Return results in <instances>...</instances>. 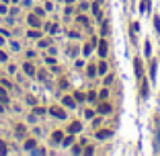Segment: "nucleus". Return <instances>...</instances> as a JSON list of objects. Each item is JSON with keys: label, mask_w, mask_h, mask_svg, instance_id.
I'll list each match as a JSON object with an SVG mask.
<instances>
[{"label": "nucleus", "mask_w": 160, "mask_h": 156, "mask_svg": "<svg viewBox=\"0 0 160 156\" xmlns=\"http://www.w3.org/2000/svg\"><path fill=\"white\" fill-rule=\"evenodd\" d=\"M133 68H136V76H142V72H144V64H142L140 58L133 60Z\"/></svg>", "instance_id": "obj_1"}, {"label": "nucleus", "mask_w": 160, "mask_h": 156, "mask_svg": "<svg viewBox=\"0 0 160 156\" xmlns=\"http://www.w3.org/2000/svg\"><path fill=\"white\" fill-rule=\"evenodd\" d=\"M49 111H51V115H53V117H58V119H66V113H64L60 107H51Z\"/></svg>", "instance_id": "obj_2"}, {"label": "nucleus", "mask_w": 160, "mask_h": 156, "mask_svg": "<svg viewBox=\"0 0 160 156\" xmlns=\"http://www.w3.org/2000/svg\"><path fill=\"white\" fill-rule=\"evenodd\" d=\"M80 129H82L80 121H74V123H70V127H68V132H70V134H78Z\"/></svg>", "instance_id": "obj_3"}, {"label": "nucleus", "mask_w": 160, "mask_h": 156, "mask_svg": "<svg viewBox=\"0 0 160 156\" xmlns=\"http://www.w3.org/2000/svg\"><path fill=\"white\" fill-rule=\"evenodd\" d=\"M99 54H101V58H105V56H107V41H105V39L99 41Z\"/></svg>", "instance_id": "obj_4"}, {"label": "nucleus", "mask_w": 160, "mask_h": 156, "mask_svg": "<svg viewBox=\"0 0 160 156\" xmlns=\"http://www.w3.org/2000/svg\"><path fill=\"white\" fill-rule=\"evenodd\" d=\"M23 70H25V74H27V76H33V74H35V66H33V64H25Z\"/></svg>", "instance_id": "obj_5"}, {"label": "nucleus", "mask_w": 160, "mask_h": 156, "mask_svg": "<svg viewBox=\"0 0 160 156\" xmlns=\"http://www.w3.org/2000/svg\"><path fill=\"white\" fill-rule=\"evenodd\" d=\"M113 134V129H103V132H97V138H101V140H105V138H109Z\"/></svg>", "instance_id": "obj_6"}, {"label": "nucleus", "mask_w": 160, "mask_h": 156, "mask_svg": "<svg viewBox=\"0 0 160 156\" xmlns=\"http://www.w3.org/2000/svg\"><path fill=\"white\" fill-rule=\"evenodd\" d=\"M27 21H29V25H31V27H39V17L29 15V19H27Z\"/></svg>", "instance_id": "obj_7"}, {"label": "nucleus", "mask_w": 160, "mask_h": 156, "mask_svg": "<svg viewBox=\"0 0 160 156\" xmlns=\"http://www.w3.org/2000/svg\"><path fill=\"white\" fill-rule=\"evenodd\" d=\"M35 146H37V142H35L33 138H31V140H27V142H25V150H33Z\"/></svg>", "instance_id": "obj_8"}, {"label": "nucleus", "mask_w": 160, "mask_h": 156, "mask_svg": "<svg viewBox=\"0 0 160 156\" xmlns=\"http://www.w3.org/2000/svg\"><path fill=\"white\" fill-rule=\"evenodd\" d=\"M64 105H66V107H76V101H74L72 97H64Z\"/></svg>", "instance_id": "obj_9"}, {"label": "nucleus", "mask_w": 160, "mask_h": 156, "mask_svg": "<svg viewBox=\"0 0 160 156\" xmlns=\"http://www.w3.org/2000/svg\"><path fill=\"white\" fill-rule=\"evenodd\" d=\"M99 111L101 113H109L111 111V105H109V103H101V105H99Z\"/></svg>", "instance_id": "obj_10"}, {"label": "nucleus", "mask_w": 160, "mask_h": 156, "mask_svg": "<svg viewBox=\"0 0 160 156\" xmlns=\"http://www.w3.org/2000/svg\"><path fill=\"white\" fill-rule=\"evenodd\" d=\"M15 129H17V138H23L25 136V125H23V123H19Z\"/></svg>", "instance_id": "obj_11"}, {"label": "nucleus", "mask_w": 160, "mask_h": 156, "mask_svg": "<svg viewBox=\"0 0 160 156\" xmlns=\"http://www.w3.org/2000/svg\"><path fill=\"white\" fill-rule=\"evenodd\" d=\"M51 140H53V142H62V140H64V134H62V132H53Z\"/></svg>", "instance_id": "obj_12"}, {"label": "nucleus", "mask_w": 160, "mask_h": 156, "mask_svg": "<svg viewBox=\"0 0 160 156\" xmlns=\"http://www.w3.org/2000/svg\"><path fill=\"white\" fill-rule=\"evenodd\" d=\"M107 72V64L105 62H99V68H97V74H105Z\"/></svg>", "instance_id": "obj_13"}, {"label": "nucleus", "mask_w": 160, "mask_h": 156, "mask_svg": "<svg viewBox=\"0 0 160 156\" xmlns=\"http://www.w3.org/2000/svg\"><path fill=\"white\" fill-rule=\"evenodd\" d=\"M148 93H150L148 84H146V82H142V97H144V99H148Z\"/></svg>", "instance_id": "obj_14"}, {"label": "nucleus", "mask_w": 160, "mask_h": 156, "mask_svg": "<svg viewBox=\"0 0 160 156\" xmlns=\"http://www.w3.org/2000/svg\"><path fill=\"white\" fill-rule=\"evenodd\" d=\"M86 72H88V76H95V74H97V66H92V64H90Z\"/></svg>", "instance_id": "obj_15"}, {"label": "nucleus", "mask_w": 160, "mask_h": 156, "mask_svg": "<svg viewBox=\"0 0 160 156\" xmlns=\"http://www.w3.org/2000/svg\"><path fill=\"white\" fill-rule=\"evenodd\" d=\"M156 76V62H152L150 64V78H154Z\"/></svg>", "instance_id": "obj_16"}, {"label": "nucleus", "mask_w": 160, "mask_h": 156, "mask_svg": "<svg viewBox=\"0 0 160 156\" xmlns=\"http://www.w3.org/2000/svg\"><path fill=\"white\" fill-rule=\"evenodd\" d=\"M27 35H29V37H33V39H39V37H41V33H39V31H29Z\"/></svg>", "instance_id": "obj_17"}, {"label": "nucleus", "mask_w": 160, "mask_h": 156, "mask_svg": "<svg viewBox=\"0 0 160 156\" xmlns=\"http://www.w3.org/2000/svg\"><path fill=\"white\" fill-rule=\"evenodd\" d=\"M92 12H95V17H97V19H101V8H99L97 4L92 6Z\"/></svg>", "instance_id": "obj_18"}, {"label": "nucleus", "mask_w": 160, "mask_h": 156, "mask_svg": "<svg viewBox=\"0 0 160 156\" xmlns=\"http://www.w3.org/2000/svg\"><path fill=\"white\" fill-rule=\"evenodd\" d=\"M27 103H29L31 107H35V105H37V99L35 97H27Z\"/></svg>", "instance_id": "obj_19"}, {"label": "nucleus", "mask_w": 160, "mask_h": 156, "mask_svg": "<svg viewBox=\"0 0 160 156\" xmlns=\"http://www.w3.org/2000/svg\"><path fill=\"white\" fill-rule=\"evenodd\" d=\"M150 8V0H142V10H148Z\"/></svg>", "instance_id": "obj_20"}, {"label": "nucleus", "mask_w": 160, "mask_h": 156, "mask_svg": "<svg viewBox=\"0 0 160 156\" xmlns=\"http://www.w3.org/2000/svg\"><path fill=\"white\" fill-rule=\"evenodd\" d=\"M154 29L160 31V19H158V17H154Z\"/></svg>", "instance_id": "obj_21"}, {"label": "nucleus", "mask_w": 160, "mask_h": 156, "mask_svg": "<svg viewBox=\"0 0 160 156\" xmlns=\"http://www.w3.org/2000/svg\"><path fill=\"white\" fill-rule=\"evenodd\" d=\"M47 29H49V33H56V31H58V27H56L53 23H49V25H47Z\"/></svg>", "instance_id": "obj_22"}, {"label": "nucleus", "mask_w": 160, "mask_h": 156, "mask_svg": "<svg viewBox=\"0 0 160 156\" xmlns=\"http://www.w3.org/2000/svg\"><path fill=\"white\" fill-rule=\"evenodd\" d=\"M0 154H6V144L4 142H0Z\"/></svg>", "instance_id": "obj_23"}, {"label": "nucleus", "mask_w": 160, "mask_h": 156, "mask_svg": "<svg viewBox=\"0 0 160 156\" xmlns=\"http://www.w3.org/2000/svg\"><path fill=\"white\" fill-rule=\"evenodd\" d=\"M109 84H113V76H107L105 78V86H109Z\"/></svg>", "instance_id": "obj_24"}, {"label": "nucleus", "mask_w": 160, "mask_h": 156, "mask_svg": "<svg viewBox=\"0 0 160 156\" xmlns=\"http://www.w3.org/2000/svg\"><path fill=\"white\" fill-rule=\"evenodd\" d=\"M74 97H76V101H80V103L84 101V95H80V93H76V95H74Z\"/></svg>", "instance_id": "obj_25"}, {"label": "nucleus", "mask_w": 160, "mask_h": 156, "mask_svg": "<svg viewBox=\"0 0 160 156\" xmlns=\"http://www.w3.org/2000/svg\"><path fill=\"white\" fill-rule=\"evenodd\" d=\"M33 113H37V115H43L45 111H43V109H41V107H35V111H33Z\"/></svg>", "instance_id": "obj_26"}, {"label": "nucleus", "mask_w": 160, "mask_h": 156, "mask_svg": "<svg viewBox=\"0 0 160 156\" xmlns=\"http://www.w3.org/2000/svg\"><path fill=\"white\" fill-rule=\"evenodd\" d=\"M0 97H6V90H4V86H0Z\"/></svg>", "instance_id": "obj_27"}, {"label": "nucleus", "mask_w": 160, "mask_h": 156, "mask_svg": "<svg viewBox=\"0 0 160 156\" xmlns=\"http://www.w3.org/2000/svg\"><path fill=\"white\" fill-rule=\"evenodd\" d=\"M0 60H6V54H4V51H0Z\"/></svg>", "instance_id": "obj_28"}, {"label": "nucleus", "mask_w": 160, "mask_h": 156, "mask_svg": "<svg viewBox=\"0 0 160 156\" xmlns=\"http://www.w3.org/2000/svg\"><path fill=\"white\" fill-rule=\"evenodd\" d=\"M2 43H4V39H2V35H0V45H2Z\"/></svg>", "instance_id": "obj_29"}, {"label": "nucleus", "mask_w": 160, "mask_h": 156, "mask_svg": "<svg viewBox=\"0 0 160 156\" xmlns=\"http://www.w3.org/2000/svg\"><path fill=\"white\" fill-rule=\"evenodd\" d=\"M0 113H4V109H2V105H0Z\"/></svg>", "instance_id": "obj_30"}, {"label": "nucleus", "mask_w": 160, "mask_h": 156, "mask_svg": "<svg viewBox=\"0 0 160 156\" xmlns=\"http://www.w3.org/2000/svg\"><path fill=\"white\" fill-rule=\"evenodd\" d=\"M12 2H17V0H12Z\"/></svg>", "instance_id": "obj_31"}, {"label": "nucleus", "mask_w": 160, "mask_h": 156, "mask_svg": "<svg viewBox=\"0 0 160 156\" xmlns=\"http://www.w3.org/2000/svg\"><path fill=\"white\" fill-rule=\"evenodd\" d=\"M4 2H6V0H4Z\"/></svg>", "instance_id": "obj_32"}]
</instances>
